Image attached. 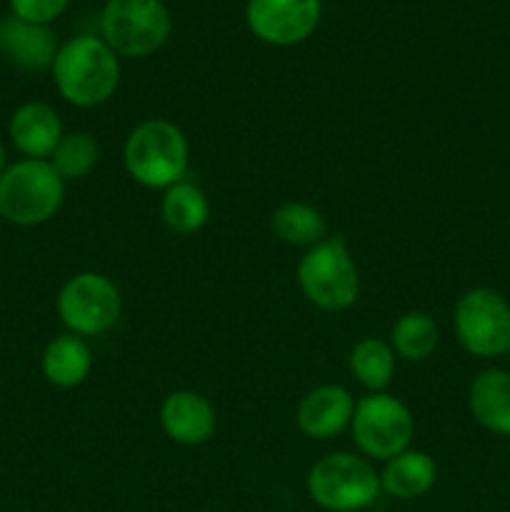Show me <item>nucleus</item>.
<instances>
[{
  "label": "nucleus",
  "mask_w": 510,
  "mask_h": 512,
  "mask_svg": "<svg viewBox=\"0 0 510 512\" xmlns=\"http://www.w3.org/2000/svg\"><path fill=\"white\" fill-rule=\"evenodd\" d=\"M50 75L68 105L80 110L100 108L118 93L120 58L100 35L83 33L60 43Z\"/></svg>",
  "instance_id": "obj_1"
},
{
  "label": "nucleus",
  "mask_w": 510,
  "mask_h": 512,
  "mask_svg": "<svg viewBox=\"0 0 510 512\" xmlns=\"http://www.w3.org/2000/svg\"><path fill=\"white\" fill-rule=\"evenodd\" d=\"M125 173L145 190H168L185 180L190 143L183 128L168 118H148L135 125L123 145Z\"/></svg>",
  "instance_id": "obj_2"
},
{
  "label": "nucleus",
  "mask_w": 510,
  "mask_h": 512,
  "mask_svg": "<svg viewBox=\"0 0 510 512\" xmlns=\"http://www.w3.org/2000/svg\"><path fill=\"white\" fill-rule=\"evenodd\" d=\"M300 293L323 313H345L360 298V270L343 235H328L298 260Z\"/></svg>",
  "instance_id": "obj_3"
},
{
  "label": "nucleus",
  "mask_w": 510,
  "mask_h": 512,
  "mask_svg": "<svg viewBox=\"0 0 510 512\" xmlns=\"http://www.w3.org/2000/svg\"><path fill=\"white\" fill-rule=\"evenodd\" d=\"M65 200V180L48 160L23 158L0 175V218L15 228H38L53 220Z\"/></svg>",
  "instance_id": "obj_4"
},
{
  "label": "nucleus",
  "mask_w": 510,
  "mask_h": 512,
  "mask_svg": "<svg viewBox=\"0 0 510 512\" xmlns=\"http://www.w3.org/2000/svg\"><path fill=\"white\" fill-rule=\"evenodd\" d=\"M310 500L325 512H363L380 498V473L360 453H328L305 478Z\"/></svg>",
  "instance_id": "obj_5"
},
{
  "label": "nucleus",
  "mask_w": 510,
  "mask_h": 512,
  "mask_svg": "<svg viewBox=\"0 0 510 512\" xmlns=\"http://www.w3.org/2000/svg\"><path fill=\"white\" fill-rule=\"evenodd\" d=\"M98 28L118 58L143 60L168 43L173 18L163 0H105Z\"/></svg>",
  "instance_id": "obj_6"
},
{
  "label": "nucleus",
  "mask_w": 510,
  "mask_h": 512,
  "mask_svg": "<svg viewBox=\"0 0 510 512\" xmlns=\"http://www.w3.org/2000/svg\"><path fill=\"white\" fill-rule=\"evenodd\" d=\"M350 438L370 463H388L413 445L415 418L408 405L395 395L368 393L355 400Z\"/></svg>",
  "instance_id": "obj_7"
},
{
  "label": "nucleus",
  "mask_w": 510,
  "mask_h": 512,
  "mask_svg": "<svg viewBox=\"0 0 510 512\" xmlns=\"http://www.w3.org/2000/svg\"><path fill=\"white\" fill-rule=\"evenodd\" d=\"M453 330L460 348L478 360L508 358L510 353V303L500 290H465L453 308Z\"/></svg>",
  "instance_id": "obj_8"
},
{
  "label": "nucleus",
  "mask_w": 510,
  "mask_h": 512,
  "mask_svg": "<svg viewBox=\"0 0 510 512\" xmlns=\"http://www.w3.org/2000/svg\"><path fill=\"white\" fill-rule=\"evenodd\" d=\"M55 310L65 333L98 338L113 330L123 315V295L108 275L83 270L68 278L55 298Z\"/></svg>",
  "instance_id": "obj_9"
},
{
  "label": "nucleus",
  "mask_w": 510,
  "mask_h": 512,
  "mask_svg": "<svg viewBox=\"0 0 510 512\" xmlns=\"http://www.w3.org/2000/svg\"><path fill=\"white\" fill-rule=\"evenodd\" d=\"M323 0H248L245 25L255 40L273 48H293L318 30Z\"/></svg>",
  "instance_id": "obj_10"
},
{
  "label": "nucleus",
  "mask_w": 510,
  "mask_h": 512,
  "mask_svg": "<svg viewBox=\"0 0 510 512\" xmlns=\"http://www.w3.org/2000/svg\"><path fill=\"white\" fill-rule=\"evenodd\" d=\"M355 413V398L348 388L335 383L318 385L300 398L295 408L298 430L310 440L328 443L350 430Z\"/></svg>",
  "instance_id": "obj_11"
},
{
  "label": "nucleus",
  "mask_w": 510,
  "mask_h": 512,
  "mask_svg": "<svg viewBox=\"0 0 510 512\" xmlns=\"http://www.w3.org/2000/svg\"><path fill=\"white\" fill-rule=\"evenodd\" d=\"M160 428L173 443L198 448L213 440L218 430V415L213 403L195 390H173L160 403Z\"/></svg>",
  "instance_id": "obj_12"
},
{
  "label": "nucleus",
  "mask_w": 510,
  "mask_h": 512,
  "mask_svg": "<svg viewBox=\"0 0 510 512\" xmlns=\"http://www.w3.org/2000/svg\"><path fill=\"white\" fill-rule=\"evenodd\" d=\"M58 38L50 25L28 23L15 15L0 18V58L23 73H43L53 68L58 55Z\"/></svg>",
  "instance_id": "obj_13"
},
{
  "label": "nucleus",
  "mask_w": 510,
  "mask_h": 512,
  "mask_svg": "<svg viewBox=\"0 0 510 512\" xmlns=\"http://www.w3.org/2000/svg\"><path fill=\"white\" fill-rule=\"evenodd\" d=\"M65 128L60 113L43 100H28L18 105L8 120V138L23 158L50 160Z\"/></svg>",
  "instance_id": "obj_14"
},
{
  "label": "nucleus",
  "mask_w": 510,
  "mask_h": 512,
  "mask_svg": "<svg viewBox=\"0 0 510 512\" xmlns=\"http://www.w3.org/2000/svg\"><path fill=\"white\" fill-rule=\"evenodd\" d=\"M468 410L480 428L510 438V370H480L470 380Z\"/></svg>",
  "instance_id": "obj_15"
},
{
  "label": "nucleus",
  "mask_w": 510,
  "mask_h": 512,
  "mask_svg": "<svg viewBox=\"0 0 510 512\" xmlns=\"http://www.w3.org/2000/svg\"><path fill=\"white\" fill-rule=\"evenodd\" d=\"M40 370L53 388H80L93 370V350L80 335L60 333L43 348Z\"/></svg>",
  "instance_id": "obj_16"
},
{
  "label": "nucleus",
  "mask_w": 510,
  "mask_h": 512,
  "mask_svg": "<svg viewBox=\"0 0 510 512\" xmlns=\"http://www.w3.org/2000/svg\"><path fill=\"white\" fill-rule=\"evenodd\" d=\"M438 483V463L425 450L408 448L380 470V490L390 498L418 500Z\"/></svg>",
  "instance_id": "obj_17"
},
{
  "label": "nucleus",
  "mask_w": 510,
  "mask_h": 512,
  "mask_svg": "<svg viewBox=\"0 0 510 512\" xmlns=\"http://www.w3.org/2000/svg\"><path fill=\"white\" fill-rule=\"evenodd\" d=\"M270 230L275 238L290 248H300L305 253L313 245L328 238V220L315 205L303 200H285L270 215Z\"/></svg>",
  "instance_id": "obj_18"
},
{
  "label": "nucleus",
  "mask_w": 510,
  "mask_h": 512,
  "mask_svg": "<svg viewBox=\"0 0 510 512\" xmlns=\"http://www.w3.org/2000/svg\"><path fill=\"white\" fill-rule=\"evenodd\" d=\"M348 370L355 383L363 385L368 393H388V385L398 370V355L385 338L365 335L350 348Z\"/></svg>",
  "instance_id": "obj_19"
},
{
  "label": "nucleus",
  "mask_w": 510,
  "mask_h": 512,
  "mask_svg": "<svg viewBox=\"0 0 510 512\" xmlns=\"http://www.w3.org/2000/svg\"><path fill=\"white\" fill-rule=\"evenodd\" d=\"M160 218L165 228L175 235H195L208 225L210 220V200L203 188L190 180L170 185L163 190L160 200Z\"/></svg>",
  "instance_id": "obj_20"
},
{
  "label": "nucleus",
  "mask_w": 510,
  "mask_h": 512,
  "mask_svg": "<svg viewBox=\"0 0 510 512\" xmlns=\"http://www.w3.org/2000/svg\"><path fill=\"white\" fill-rule=\"evenodd\" d=\"M388 343L393 345L398 360L425 363L440 345V328L425 310H405L390 328Z\"/></svg>",
  "instance_id": "obj_21"
},
{
  "label": "nucleus",
  "mask_w": 510,
  "mask_h": 512,
  "mask_svg": "<svg viewBox=\"0 0 510 512\" xmlns=\"http://www.w3.org/2000/svg\"><path fill=\"white\" fill-rule=\"evenodd\" d=\"M55 168V173L65 180V183H75V180H85L100 163V145L95 135L88 130H73L65 133L63 140L58 143L55 153L48 160Z\"/></svg>",
  "instance_id": "obj_22"
},
{
  "label": "nucleus",
  "mask_w": 510,
  "mask_h": 512,
  "mask_svg": "<svg viewBox=\"0 0 510 512\" xmlns=\"http://www.w3.org/2000/svg\"><path fill=\"white\" fill-rule=\"evenodd\" d=\"M70 0H8L10 15L28 23L50 25L68 10Z\"/></svg>",
  "instance_id": "obj_23"
},
{
  "label": "nucleus",
  "mask_w": 510,
  "mask_h": 512,
  "mask_svg": "<svg viewBox=\"0 0 510 512\" xmlns=\"http://www.w3.org/2000/svg\"><path fill=\"white\" fill-rule=\"evenodd\" d=\"M8 153H5V145L0 143V175L5 173V168H8Z\"/></svg>",
  "instance_id": "obj_24"
},
{
  "label": "nucleus",
  "mask_w": 510,
  "mask_h": 512,
  "mask_svg": "<svg viewBox=\"0 0 510 512\" xmlns=\"http://www.w3.org/2000/svg\"><path fill=\"white\" fill-rule=\"evenodd\" d=\"M508 360H510V353H508Z\"/></svg>",
  "instance_id": "obj_25"
}]
</instances>
